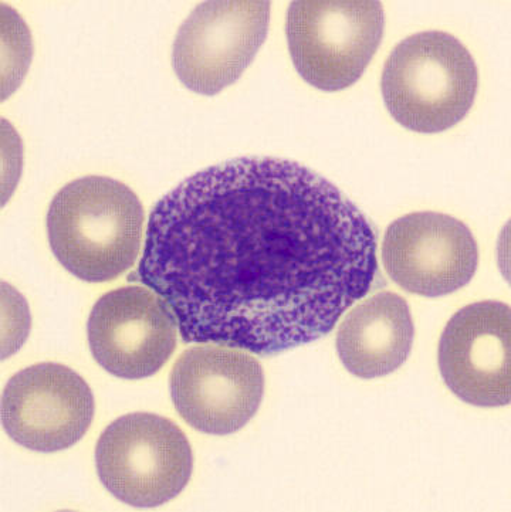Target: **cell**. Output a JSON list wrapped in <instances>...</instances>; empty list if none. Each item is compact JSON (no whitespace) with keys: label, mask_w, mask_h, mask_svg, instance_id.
Listing matches in <instances>:
<instances>
[{"label":"cell","mask_w":511,"mask_h":512,"mask_svg":"<svg viewBox=\"0 0 511 512\" xmlns=\"http://www.w3.org/2000/svg\"><path fill=\"white\" fill-rule=\"evenodd\" d=\"M377 274L367 216L306 166L263 157L209 166L159 200L138 269L185 342L256 355L326 337Z\"/></svg>","instance_id":"obj_1"},{"label":"cell","mask_w":511,"mask_h":512,"mask_svg":"<svg viewBox=\"0 0 511 512\" xmlns=\"http://www.w3.org/2000/svg\"><path fill=\"white\" fill-rule=\"evenodd\" d=\"M144 217L140 199L124 183L106 176L76 179L50 205V247L73 276L106 283L134 266Z\"/></svg>","instance_id":"obj_2"},{"label":"cell","mask_w":511,"mask_h":512,"mask_svg":"<svg viewBox=\"0 0 511 512\" xmlns=\"http://www.w3.org/2000/svg\"><path fill=\"white\" fill-rule=\"evenodd\" d=\"M479 71L472 53L449 33H416L389 54L382 96L395 121L436 134L455 127L475 103Z\"/></svg>","instance_id":"obj_3"},{"label":"cell","mask_w":511,"mask_h":512,"mask_svg":"<svg viewBox=\"0 0 511 512\" xmlns=\"http://www.w3.org/2000/svg\"><path fill=\"white\" fill-rule=\"evenodd\" d=\"M104 487L135 508H155L184 491L194 470L188 437L172 420L133 413L114 420L97 443Z\"/></svg>","instance_id":"obj_4"},{"label":"cell","mask_w":511,"mask_h":512,"mask_svg":"<svg viewBox=\"0 0 511 512\" xmlns=\"http://www.w3.org/2000/svg\"><path fill=\"white\" fill-rule=\"evenodd\" d=\"M384 26V9L374 0H297L287 13L291 59L311 86L344 90L367 69Z\"/></svg>","instance_id":"obj_5"},{"label":"cell","mask_w":511,"mask_h":512,"mask_svg":"<svg viewBox=\"0 0 511 512\" xmlns=\"http://www.w3.org/2000/svg\"><path fill=\"white\" fill-rule=\"evenodd\" d=\"M270 2H203L179 27L172 49L178 79L189 90L215 96L235 83L265 43Z\"/></svg>","instance_id":"obj_6"},{"label":"cell","mask_w":511,"mask_h":512,"mask_svg":"<svg viewBox=\"0 0 511 512\" xmlns=\"http://www.w3.org/2000/svg\"><path fill=\"white\" fill-rule=\"evenodd\" d=\"M172 402L189 426L206 434L239 432L265 395V372L255 356L218 344H199L179 356L169 378Z\"/></svg>","instance_id":"obj_7"},{"label":"cell","mask_w":511,"mask_h":512,"mask_svg":"<svg viewBox=\"0 0 511 512\" xmlns=\"http://www.w3.org/2000/svg\"><path fill=\"white\" fill-rule=\"evenodd\" d=\"M90 386L73 369L43 362L13 376L2 395V425L10 439L39 453L79 443L94 419Z\"/></svg>","instance_id":"obj_8"},{"label":"cell","mask_w":511,"mask_h":512,"mask_svg":"<svg viewBox=\"0 0 511 512\" xmlns=\"http://www.w3.org/2000/svg\"><path fill=\"white\" fill-rule=\"evenodd\" d=\"M177 325L171 308L155 291L141 286L117 288L91 310L87 324L91 354L117 378H148L174 354Z\"/></svg>","instance_id":"obj_9"},{"label":"cell","mask_w":511,"mask_h":512,"mask_svg":"<svg viewBox=\"0 0 511 512\" xmlns=\"http://www.w3.org/2000/svg\"><path fill=\"white\" fill-rule=\"evenodd\" d=\"M382 261L399 287L418 296L441 297L470 283L479 249L469 227L455 217L416 212L388 227Z\"/></svg>","instance_id":"obj_10"},{"label":"cell","mask_w":511,"mask_h":512,"mask_svg":"<svg viewBox=\"0 0 511 512\" xmlns=\"http://www.w3.org/2000/svg\"><path fill=\"white\" fill-rule=\"evenodd\" d=\"M507 304L483 301L453 315L439 342V369L450 391L479 408L511 399V315Z\"/></svg>","instance_id":"obj_11"},{"label":"cell","mask_w":511,"mask_h":512,"mask_svg":"<svg viewBox=\"0 0 511 512\" xmlns=\"http://www.w3.org/2000/svg\"><path fill=\"white\" fill-rule=\"evenodd\" d=\"M414 337L408 303L398 294L384 291L347 314L338 328L337 352L350 374L381 378L405 364Z\"/></svg>","instance_id":"obj_12"}]
</instances>
